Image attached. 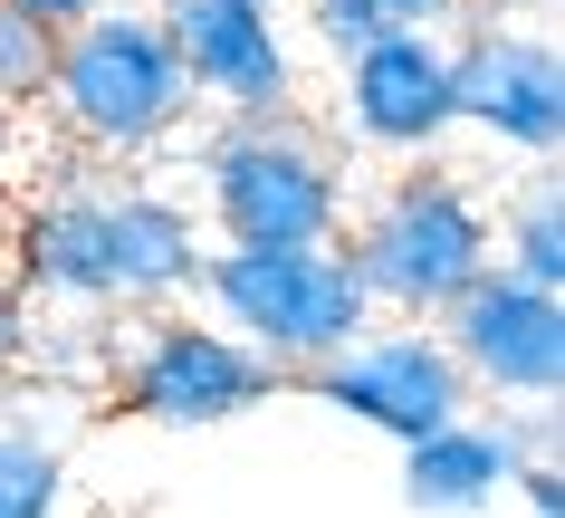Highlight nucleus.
<instances>
[{
  "mask_svg": "<svg viewBox=\"0 0 565 518\" xmlns=\"http://www.w3.org/2000/svg\"><path fill=\"white\" fill-rule=\"evenodd\" d=\"M202 288L211 307L249 336V356L268 366H327L364 336L374 298H364V278L345 269V250L335 241H307V250H221L202 260Z\"/></svg>",
  "mask_w": 565,
  "mask_h": 518,
  "instance_id": "f257e3e1",
  "label": "nucleus"
},
{
  "mask_svg": "<svg viewBox=\"0 0 565 518\" xmlns=\"http://www.w3.org/2000/svg\"><path fill=\"white\" fill-rule=\"evenodd\" d=\"M49 96L58 116L106 154H135L153 135H173L182 106H192V77H182L163 20H125V10H96L77 30H58V67H49Z\"/></svg>",
  "mask_w": 565,
  "mask_h": 518,
  "instance_id": "f03ea898",
  "label": "nucleus"
},
{
  "mask_svg": "<svg viewBox=\"0 0 565 518\" xmlns=\"http://www.w3.org/2000/svg\"><path fill=\"white\" fill-rule=\"evenodd\" d=\"M489 241L499 231H489V212H479L470 192L450 183V173H422V183H393L374 202V221L345 250V269L364 278V298L403 307V317H441L479 269H499Z\"/></svg>",
  "mask_w": 565,
  "mask_h": 518,
  "instance_id": "7ed1b4c3",
  "label": "nucleus"
},
{
  "mask_svg": "<svg viewBox=\"0 0 565 518\" xmlns=\"http://www.w3.org/2000/svg\"><path fill=\"white\" fill-rule=\"evenodd\" d=\"M211 212L231 231V250H307L335 241V212H345V173H335L317 145L278 135V125H239L221 135L202 163Z\"/></svg>",
  "mask_w": 565,
  "mask_h": 518,
  "instance_id": "20e7f679",
  "label": "nucleus"
},
{
  "mask_svg": "<svg viewBox=\"0 0 565 518\" xmlns=\"http://www.w3.org/2000/svg\"><path fill=\"white\" fill-rule=\"evenodd\" d=\"M278 384H288V366H268V356H249L239 336L192 327V317H153V327H135V356H125V374H116L125 413L173 423V432L231 423V413H249V403H268Z\"/></svg>",
  "mask_w": 565,
  "mask_h": 518,
  "instance_id": "39448f33",
  "label": "nucleus"
},
{
  "mask_svg": "<svg viewBox=\"0 0 565 518\" xmlns=\"http://www.w3.org/2000/svg\"><path fill=\"white\" fill-rule=\"evenodd\" d=\"M307 384H317L335 413H355V423L393 432L403 452H413V442H431V432H450V423H470V374H460V356H450L441 336H422V327L355 336L345 356L307 366Z\"/></svg>",
  "mask_w": 565,
  "mask_h": 518,
  "instance_id": "423d86ee",
  "label": "nucleus"
},
{
  "mask_svg": "<svg viewBox=\"0 0 565 518\" xmlns=\"http://www.w3.org/2000/svg\"><path fill=\"white\" fill-rule=\"evenodd\" d=\"M441 317H450L441 346L460 356L470 384H489V394H508V403H546L565 384V298L556 288H527V278H508V269H479Z\"/></svg>",
  "mask_w": 565,
  "mask_h": 518,
  "instance_id": "0eeeda50",
  "label": "nucleus"
},
{
  "mask_svg": "<svg viewBox=\"0 0 565 518\" xmlns=\"http://www.w3.org/2000/svg\"><path fill=\"white\" fill-rule=\"evenodd\" d=\"M450 116L508 135L518 154L565 145V59L536 30H470L450 49Z\"/></svg>",
  "mask_w": 565,
  "mask_h": 518,
  "instance_id": "6e6552de",
  "label": "nucleus"
},
{
  "mask_svg": "<svg viewBox=\"0 0 565 518\" xmlns=\"http://www.w3.org/2000/svg\"><path fill=\"white\" fill-rule=\"evenodd\" d=\"M163 39L192 87L239 106V125L288 116V49L268 30V0H163Z\"/></svg>",
  "mask_w": 565,
  "mask_h": 518,
  "instance_id": "1a4fd4ad",
  "label": "nucleus"
},
{
  "mask_svg": "<svg viewBox=\"0 0 565 518\" xmlns=\"http://www.w3.org/2000/svg\"><path fill=\"white\" fill-rule=\"evenodd\" d=\"M345 106H355V135L364 145H393V154H422L441 145L450 125V49L431 30H384L345 49Z\"/></svg>",
  "mask_w": 565,
  "mask_h": 518,
  "instance_id": "9d476101",
  "label": "nucleus"
},
{
  "mask_svg": "<svg viewBox=\"0 0 565 518\" xmlns=\"http://www.w3.org/2000/svg\"><path fill=\"white\" fill-rule=\"evenodd\" d=\"M536 413H489V423H450L431 432V442H413L403 452V499H413L422 518H479L489 499H499L518 471L536 461Z\"/></svg>",
  "mask_w": 565,
  "mask_h": 518,
  "instance_id": "9b49d317",
  "label": "nucleus"
},
{
  "mask_svg": "<svg viewBox=\"0 0 565 518\" xmlns=\"http://www.w3.org/2000/svg\"><path fill=\"white\" fill-rule=\"evenodd\" d=\"M20 278L30 288H58V298H125L116 278V212L106 202H49V212L20 231Z\"/></svg>",
  "mask_w": 565,
  "mask_h": 518,
  "instance_id": "f8f14e48",
  "label": "nucleus"
},
{
  "mask_svg": "<svg viewBox=\"0 0 565 518\" xmlns=\"http://www.w3.org/2000/svg\"><path fill=\"white\" fill-rule=\"evenodd\" d=\"M106 212H116L125 298H163V288H182V278H202V241H192V221H182L163 192H116Z\"/></svg>",
  "mask_w": 565,
  "mask_h": 518,
  "instance_id": "ddd939ff",
  "label": "nucleus"
},
{
  "mask_svg": "<svg viewBox=\"0 0 565 518\" xmlns=\"http://www.w3.org/2000/svg\"><path fill=\"white\" fill-rule=\"evenodd\" d=\"M508 278H527V288H556L565 298V192L556 183H527L518 192V212H508V241H489Z\"/></svg>",
  "mask_w": 565,
  "mask_h": 518,
  "instance_id": "4468645a",
  "label": "nucleus"
},
{
  "mask_svg": "<svg viewBox=\"0 0 565 518\" xmlns=\"http://www.w3.org/2000/svg\"><path fill=\"white\" fill-rule=\"evenodd\" d=\"M49 67H58V30L0 0V106H30V96H49Z\"/></svg>",
  "mask_w": 565,
  "mask_h": 518,
  "instance_id": "2eb2a0df",
  "label": "nucleus"
},
{
  "mask_svg": "<svg viewBox=\"0 0 565 518\" xmlns=\"http://www.w3.org/2000/svg\"><path fill=\"white\" fill-rule=\"evenodd\" d=\"M441 10H460V0H317V30H327V49H364L384 30H431Z\"/></svg>",
  "mask_w": 565,
  "mask_h": 518,
  "instance_id": "dca6fc26",
  "label": "nucleus"
},
{
  "mask_svg": "<svg viewBox=\"0 0 565 518\" xmlns=\"http://www.w3.org/2000/svg\"><path fill=\"white\" fill-rule=\"evenodd\" d=\"M58 509V452L30 432H0V518H49Z\"/></svg>",
  "mask_w": 565,
  "mask_h": 518,
  "instance_id": "f3484780",
  "label": "nucleus"
},
{
  "mask_svg": "<svg viewBox=\"0 0 565 518\" xmlns=\"http://www.w3.org/2000/svg\"><path fill=\"white\" fill-rule=\"evenodd\" d=\"M508 489H527V509H536V518H565V480H556V461H527Z\"/></svg>",
  "mask_w": 565,
  "mask_h": 518,
  "instance_id": "a211bd4d",
  "label": "nucleus"
},
{
  "mask_svg": "<svg viewBox=\"0 0 565 518\" xmlns=\"http://www.w3.org/2000/svg\"><path fill=\"white\" fill-rule=\"evenodd\" d=\"M10 10H30V20H49V30H77V20H96V0H10Z\"/></svg>",
  "mask_w": 565,
  "mask_h": 518,
  "instance_id": "6ab92c4d",
  "label": "nucleus"
},
{
  "mask_svg": "<svg viewBox=\"0 0 565 518\" xmlns=\"http://www.w3.org/2000/svg\"><path fill=\"white\" fill-rule=\"evenodd\" d=\"M20 336H30V327H20V298H10V288H0V366H10V356H20Z\"/></svg>",
  "mask_w": 565,
  "mask_h": 518,
  "instance_id": "aec40b11",
  "label": "nucleus"
}]
</instances>
